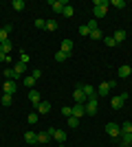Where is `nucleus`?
Segmentation results:
<instances>
[{
    "label": "nucleus",
    "instance_id": "obj_42",
    "mask_svg": "<svg viewBox=\"0 0 132 147\" xmlns=\"http://www.w3.org/2000/svg\"><path fill=\"white\" fill-rule=\"evenodd\" d=\"M60 147H66V145H64V143H62V145H60Z\"/></svg>",
    "mask_w": 132,
    "mask_h": 147
},
{
    "label": "nucleus",
    "instance_id": "obj_4",
    "mask_svg": "<svg viewBox=\"0 0 132 147\" xmlns=\"http://www.w3.org/2000/svg\"><path fill=\"white\" fill-rule=\"evenodd\" d=\"M126 99H128V94H117V97H112V101H110L112 110H121L123 103H126Z\"/></svg>",
    "mask_w": 132,
    "mask_h": 147
},
{
    "label": "nucleus",
    "instance_id": "obj_15",
    "mask_svg": "<svg viewBox=\"0 0 132 147\" xmlns=\"http://www.w3.org/2000/svg\"><path fill=\"white\" fill-rule=\"evenodd\" d=\"M24 141L29 143V145H35V143H38V134L31 129V132H26V134H24Z\"/></svg>",
    "mask_w": 132,
    "mask_h": 147
},
{
    "label": "nucleus",
    "instance_id": "obj_7",
    "mask_svg": "<svg viewBox=\"0 0 132 147\" xmlns=\"http://www.w3.org/2000/svg\"><path fill=\"white\" fill-rule=\"evenodd\" d=\"M73 99H75V103H82V105L88 101V99H86V94H84V90H82L79 86H77L75 90H73Z\"/></svg>",
    "mask_w": 132,
    "mask_h": 147
},
{
    "label": "nucleus",
    "instance_id": "obj_29",
    "mask_svg": "<svg viewBox=\"0 0 132 147\" xmlns=\"http://www.w3.org/2000/svg\"><path fill=\"white\" fill-rule=\"evenodd\" d=\"M0 103L5 105V108H7V105H11V94H2V97H0Z\"/></svg>",
    "mask_w": 132,
    "mask_h": 147
},
{
    "label": "nucleus",
    "instance_id": "obj_35",
    "mask_svg": "<svg viewBox=\"0 0 132 147\" xmlns=\"http://www.w3.org/2000/svg\"><path fill=\"white\" fill-rule=\"evenodd\" d=\"M110 5H112V7H117V9H123V7H126V0H112Z\"/></svg>",
    "mask_w": 132,
    "mask_h": 147
},
{
    "label": "nucleus",
    "instance_id": "obj_41",
    "mask_svg": "<svg viewBox=\"0 0 132 147\" xmlns=\"http://www.w3.org/2000/svg\"><path fill=\"white\" fill-rule=\"evenodd\" d=\"M33 77H35V79H40V77H42V70H38V68H35V70H33Z\"/></svg>",
    "mask_w": 132,
    "mask_h": 147
},
{
    "label": "nucleus",
    "instance_id": "obj_6",
    "mask_svg": "<svg viewBox=\"0 0 132 147\" xmlns=\"http://www.w3.org/2000/svg\"><path fill=\"white\" fill-rule=\"evenodd\" d=\"M84 90V94H86V99H99V94H97V90H95L90 84H84V86H79Z\"/></svg>",
    "mask_w": 132,
    "mask_h": 147
},
{
    "label": "nucleus",
    "instance_id": "obj_19",
    "mask_svg": "<svg viewBox=\"0 0 132 147\" xmlns=\"http://www.w3.org/2000/svg\"><path fill=\"white\" fill-rule=\"evenodd\" d=\"M132 68L128 66V64H123V66H119V77H130Z\"/></svg>",
    "mask_w": 132,
    "mask_h": 147
},
{
    "label": "nucleus",
    "instance_id": "obj_33",
    "mask_svg": "<svg viewBox=\"0 0 132 147\" xmlns=\"http://www.w3.org/2000/svg\"><path fill=\"white\" fill-rule=\"evenodd\" d=\"M33 24L38 26V29H46V20H44V18H38L35 22H33Z\"/></svg>",
    "mask_w": 132,
    "mask_h": 147
},
{
    "label": "nucleus",
    "instance_id": "obj_9",
    "mask_svg": "<svg viewBox=\"0 0 132 147\" xmlns=\"http://www.w3.org/2000/svg\"><path fill=\"white\" fill-rule=\"evenodd\" d=\"M29 101H31V105H35V108H38V105L42 103V99H40V92H38V90H29Z\"/></svg>",
    "mask_w": 132,
    "mask_h": 147
},
{
    "label": "nucleus",
    "instance_id": "obj_38",
    "mask_svg": "<svg viewBox=\"0 0 132 147\" xmlns=\"http://www.w3.org/2000/svg\"><path fill=\"white\" fill-rule=\"evenodd\" d=\"M66 59H68V57L64 55L62 51H57V53H55V61H66Z\"/></svg>",
    "mask_w": 132,
    "mask_h": 147
},
{
    "label": "nucleus",
    "instance_id": "obj_10",
    "mask_svg": "<svg viewBox=\"0 0 132 147\" xmlns=\"http://www.w3.org/2000/svg\"><path fill=\"white\" fill-rule=\"evenodd\" d=\"M68 5V2H64V0H51L49 7L53 9V11H64V7Z\"/></svg>",
    "mask_w": 132,
    "mask_h": 147
},
{
    "label": "nucleus",
    "instance_id": "obj_2",
    "mask_svg": "<svg viewBox=\"0 0 132 147\" xmlns=\"http://www.w3.org/2000/svg\"><path fill=\"white\" fill-rule=\"evenodd\" d=\"M84 110H86L88 117H95L99 112V99H88L86 103H84Z\"/></svg>",
    "mask_w": 132,
    "mask_h": 147
},
{
    "label": "nucleus",
    "instance_id": "obj_13",
    "mask_svg": "<svg viewBox=\"0 0 132 147\" xmlns=\"http://www.w3.org/2000/svg\"><path fill=\"white\" fill-rule=\"evenodd\" d=\"M11 29H13V24H5L2 29H0V44H2V42H7V35L11 33Z\"/></svg>",
    "mask_w": 132,
    "mask_h": 147
},
{
    "label": "nucleus",
    "instance_id": "obj_1",
    "mask_svg": "<svg viewBox=\"0 0 132 147\" xmlns=\"http://www.w3.org/2000/svg\"><path fill=\"white\" fill-rule=\"evenodd\" d=\"M108 7H110V2H108V0H95V9H93L95 20L104 18V16L108 13Z\"/></svg>",
    "mask_w": 132,
    "mask_h": 147
},
{
    "label": "nucleus",
    "instance_id": "obj_34",
    "mask_svg": "<svg viewBox=\"0 0 132 147\" xmlns=\"http://www.w3.org/2000/svg\"><path fill=\"white\" fill-rule=\"evenodd\" d=\"M79 35H82V37H86V35H90V29H88V26H86V24H82V26H79Z\"/></svg>",
    "mask_w": 132,
    "mask_h": 147
},
{
    "label": "nucleus",
    "instance_id": "obj_16",
    "mask_svg": "<svg viewBox=\"0 0 132 147\" xmlns=\"http://www.w3.org/2000/svg\"><path fill=\"white\" fill-rule=\"evenodd\" d=\"M110 90H112V88H110V84H108V81H104V84L99 86V90H97V94H99V97H106Z\"/></svg>",
    "mask_w": 132,
    "mask_h": 147
},
{
    "label": "nucleus",
    "instance_id": "obj_36",
    "mask_svg": "<svg viewBox=\"0 0 132 147\" xmlns=\"http://www.w3.org/2000/svg\"><path fill=\"white\" fill-rule=\"evenodd\" d=\"M62 114H64L66 119H68V117H73V108H68V105H64V108H62Z\"/></svg>",
    "mask_w": 132,
    "mask_h": 147
},
{
    "label": "nucleus",
    "instance_id": "obj_21",
    "mask_svg": "<svg viewBox=\"0 0 132 147\" xmlns=\"http://www.w3.org/2000/svg\"><path fill=\"white\" fill-rule=\"evenodd\" d=\"M11 49H13V44L9 42V40H7V42H2V44H0V51H2V53H7V55L11 53Z\"/></svg>",
    "mask_w": 132,
    "mask_h": 147
},
{
    "label": "nucleus",
    "instance_id": "obj_27",
    "mask_svg": "<svg viewBox=\"0 0 132 147\" xmlns=\"http://www.w3.org/2000/svg\"><path fill=\"white\" fill-rule=\"evenodd\" d=\"M86 26H88V29H90V33H93V31H97V26H99V22H97V20H88V22H86Z\"/></svg>",
    "mask_w": 132,
    "mask_h": 147
},
{
    "label": "nucleus",
    "instance_id": "obj_37",
    "mask_svg": "<svg viewBox=\"0 0 132 147\" xmlns=\"http://www.w3.org/2000/svg\"><path fill=\"white\" fill-rule=\"evenodd\" d=\"M20 61H22V64H29V61H31V57L26 55V51H22V53H20Z\"/></svg>",
    "mask_w": 132,
    "mask_h": 147
},
{
    "label": "nucleus",
    "instance_id": "obj_3",
    "mask_svg": "<svg viewBox=\"0 0 132 147\" xmlns=\"http://www.w3.org/2000/svg\"><path fill=\"white\" fill-rule=\"evenodd\" d=\"M46 132H49V136H51V138H55L57 143H64V141H66V132H64V129H55V127H49Z\"/></svg>",
    "mask_w": 132,
    "mask_h": 147
},
{
    "label": "nucleus",
    "instance_id": "obj_20",
    "mask_svg": "<svg viewBox=\"0 0 132 147\" xmlns=\"http://www.w3.org/2000/svg\"><path fill=\"white\" fill-rule=\"evenodd\" d=\"M126 35H128L126 31H121V29H119V31H114V35H112V37H114V42L119 44V42H123V40H126Z\"/></svg>",
    "mask_w": 132,
    "mask_h": 147
},
{
    "label": "nucleus",
    "instance_id": "obj_39",
    "mask_svg": "<svg viewBox=\"0 0 132 147\" xmlns=\"http://www.w3.org/2000/svg\"><path fill=\"white\" fill-rule=\"evenodd\" d=\"M90 37H93V40H101V31H99V29L93 31V33H90Z\"/></svg>",
    "mask_w": 132,
    "mask_h": 147
},
{
    "label": "nucleus",
    "instance_id": "obj_17",
    "mask_svg": "<svg viewBox=\"0 0 132 147\" xmlns=\"http://www.w3.org/2000/svg\"><path fill=\"white\" fill-rule=\"evenodd\" d=\"M38 112H40V114H49V112H51V103H49V101H42V103L38 105Z\"/></svg>",
    "mask_w": 132,
    "mask_h": 147
},
{
    "label": "nucleus",
    "instance_id": "obj_22",
    "mask_svg": "<svg viewBox=\"0 0 132 147\" xmlns=\"http://www.w3.org/2000/svg\"><path fill=\"white\" fill-rule=\"evenodd\" d=\"M26 121H29V125H35V123L40 121V114H38V112H31V114L26 117Z\"/></svg>",
    "mask_w": 132,
    "mask_h": 147
},
{
    "label": "nucleus",
    "instance_id": "obj_30",
    "mask_svg": "<svg viewBox=\"0 0 132 147\" xmlns=\"http://www.w3.org/2000/svg\"><path fill=\"white\" fill-rule=\"evenodd\" d=\"M104 44H106V46H110V49H112V46H117V42H114V37H112V35L104 37Z\"/></svg>",
    "mask_w": 132,
    "mask_h": 147
},
{
    "label": "nucleus",
    "instance_id": "obj_11",
    "mask_svg": "<svg viewBox=\"0 0 132 147\" xmlns=\"http://www.w3.org/2000/svg\"><path fill=\"white\" fill-rule=\"evenodd\" d=\"M24 70H26V64H22V61H13V73H16V75H18V77H20V75H24Z\"/></svg>",
    "mask_w": 132,
    "mask_h": 147
},
{
    "label": "nucleus",
    "instance_id": "obj_26",
    "mask_svg": "<svg viewBox=\"0 0 132 147\" xmlns=\"http://www.w3.org/2000/svg\"><path fill=\"white\" fill-rule=\"evenodd\" d=\"M64 16H66V18H73V16H75V9H73V7H70V5H66V7H64Z\"/></svg>",
    "mask_w": 132,
    "mask_h": 147
},
{
    "label": "nucleus",
    "instance_id": "obj_25",
    "mask_svg": "<svg viewBox=\"0 0 132 147\" xmlns=\"http://www.w3.org/2000/svg\"><path fill=\"white\" fill-rule=\"evenodd\" d=\"M121 134H132V123L130 121H126L121 125Z\"/></svg>",
    "mask_w": 132,
    "mask_h": 147
},
{
    "label": "nucleus",
    "instance_id": "obj_40",
    "mask_svg": "<svg viewBox=\"0 0 132 147\" xmlns=\"http://www.w3.org/2000/svg\"><path fill=\"white\" fill-rule=\"evenodd\" d=\"M0 61H13V59L7 55V53H2V51H0Z\"/></svg>",
    "mask_w": 132,
    "mask_h": 147
},
{
    "label": "nucleus",
    "instance_id": "obj_24",
    "mask_svg": "<svg viewBox=\"0 0 132 147\" xmlns=\"http://www.w3.org/2000/svg\"><path fill=\"white\" fill-rule=\"evenodd\" d=\"M57 26H60V24H57L55 20H46V29H44V31H51V33H53V31H57Z\"/></svg>",
    "mask_w": 132,
    "mask_h": 147
},
{
    "label": "nucleus",
    "instance_id": "obj_18",
    "mask_svg": "<svg viewBox=\"0 0 132 147\" xmlns=\"http://www.w3.org/2000/svg\"><path fill=\"white\" fill-rule=\"evenodd\" d=\"M121 145L123 147H132V134H121Z\"/></svg>",
    "mask_w": 132,
    "mask_h": 147
},
{
    "label": "nucleus",
    "instance_id": "obj_12",
    "mask_svg": "<svg viewBox=\"0 0 132 147\" xmlns=\"http://www.w3.org/2000/svg\"><path fill=\"white\" fill-rule=\"evenodd\" d=\"M5 94H16V90H18V86H16V81H5Z\"/></svg>",
    "mask_w": 132,
    "mask_h": 147
},
{
    "label": "nucleus",
    "instance_id": "obj_8",
    "mask_svg": "<svg viewBox=\"0 0 132 147\" xmlns=\"http://www.w3.org/2000/svg\"><path fill=\"white\" fill-rule=\"evenodd\" d=\"M60 51H62L64 55L68 57L70 53H73V40H62V46H60Z\"/></svg>",
    "mask_w": 132,
    "mask_h": 147
},
{
    "label": "nucleus",
    "instance_id": "obj_23",
    "mask_svg": "<svg viewBox=\"0 0 132 147\" xmlns=\"http://www.w3.org/2000/svg\"><path fill=\"white\" fill-rule=\"evenodd\" d=\"M35 81H38V79H35L33 75H31V77H24V86L29 88V90H33V86H35Z\"/></svg>",
    "mask_w": 132,
    "mask_h": 147
},
{
    "label": "nucleus",
    "instance_id": "obj_14",
    "mask_svg": "<svg viewBox=\"0 0 132 147\" xmlns=\"http://www.w3.org/2000/svg\"><path fill=\"white\" fill-rule=\"evenodd\" d=\"M84 114H86V110H84L82 103H75V105H73V117H75V119H82Z\"/></svg>",
    "mask_w": 132,
    "mask_h": 147
},
{
    "label": "nucleus",
    "instance_id": "obj_5",
    "mask_svg": "<svg viewBox=\"0 0 132 147\" xmlns=\"http://www.w3.org/2000/svg\"><path fill=\"white\" fill-rule=\"evenodd\" d=\"M106 134L112 136V138H119V136H121V127L117 125V123H108V125H106Z\"/></svg>",
    "mask_w": 132,
    "mask_h": 147
},
{
    "label": "nucleus",
    "instance_id": "obj_28",
    "mask_svg": "<svg viewBox=\"0 0 132 147\" xmlns=\"http://www.w3.org/2000/svg\"><path fill=\"white\" fill-rule=\"evenodd\" d=\"M49 138H51L49 132H40L38 134V143H49Z\"/></svg>",
    "mask_w": 132,
    "mask_h": 147
},
{
    "label": "nucleus",
    "instance_id": "obj_31",
    "mask_svg": "<svg viewBox=\"0 0 132 147\" xmlns=\"http://www.w3.org/2000/svg\"><path fill=\"white\" fill-rule=\"evenodd\" d=\"M66 123H68V127H77V125H79V119L68 117V119H66Z\"/></svg>",
    "mask_w": 132,
    "mask_h": 147
},
{
    "label": "nucleus",
    "instance_id": "obj_32",
    "mask_svg": "<svg viewBox=\"0 0 132 147\" xmlns=\"http://www.w3.org/2000/svg\"><path fill=\"white\" fill-rule=\"evenodd\" d=\"M13 9H16V11H22V9H24V0H13Z\"/></svg>",
    "mask_w": 132,
    "mask_h": 147
}]
</instances>
